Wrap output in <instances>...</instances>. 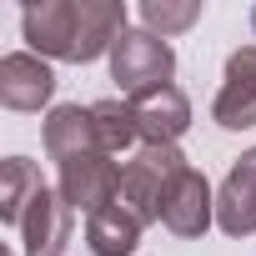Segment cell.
Listing matches in <instances>:
<instances>
[{
	"instance_id": "obj_4",
	"label": "cell",
	"mask_w": 256,
	"mask_h": 256,
	"mask_svg": "<svg viewBox=\"0 0 256 256\" xmlns=\"http://www.w3.org/2000/svg\"><path fill=\"white\" fill-rule=\"evenodd\" d=\"M56 191L66 196L70 211L96 216L100 206H110V201L120 196V166H116L106 151H86V156H76V161L60 166V186H56Z\"/></svg>"
},
{
	"instance_id": "obj_17",
	"label": "cell",
	"mask_w": 256,
	"mask_h": 256,
	"mask_svg": "<svg viewBox=\"0 0 256 256\" xmlns=\"http://www.w3.org/2000/svg\"><path fill=\"white\" fill-rule=\"evenodd\" d=\"M6 256H16V251H6Z\"/></svg>"
},
{
	"instance_id": "obj_2",
	"label": "cell",
	"mask_w": 256,
	"mask_h": 256,
	"mask_svg": "<svg viewBox=\"0 0 256 256\" xmlns=\"http://www.w3.org/2000/svg\"><path fill=\"white\" fill-rule=\"evenodd\" d=\"M186 166H191V161H186L176 146H141L131 161L120 166V206L136 211L141 226H146V221H161L166 191L176 186V176H181Z\"/></svg>"
},
{
	"instance_id": "obj_11",
	"label": "cell",
	"mask_w": 256,
	"mask_h": 256,
	"mask_svg": "<svg viewBox=\"0 0 256 256\" xmlns=\"http://www.w3.org/2000/svg\"><path fill=\"white\" fill-rule=\"evenodd\" d=\"M86 151H100L96 141V120H90V106H56L46 116V156L56 166L86 156Z\"/></svg>"
},
{
	"instance_id": "obj_8",
	"label": "cell",
	"mask_w": 256,
	"mask_h": 256,
	"mask_svg": "<svg viewBox=\"0 0 256 256\" xmlns=\"http://www.w3.org/2000/svg\"><path fill=\"white\" fill-rule=\"evenodd\" d=\"M216 226L226 236H251L256 231V146L226 171L216 191Z\"/></svg>"
},
{
	"instance_id": "obj_7",
	"label": "cell",
	"mask_w": 256,
	"mask_h": 256,
	"mask_svg": "<svg viewBox=\"0 0 256 256\" xmlns=\"http://www.w3.org/2000/svg\"><path fill=\"white\" fill-rule=\"evenodd\" d=\"M136 106V131L146 146H176L191 126V100L176 90V86H161V90H146L131 100Z\"/></svg>"
},
{
	"instance_id": "obj_14",
	"label": "cell",
	"mask_w": 256,
	"mask_h": 256,
	"mask_svg": "<svg viewBox=\"0 0 256 256\" xmlns=\"http://www.w3.org/2000/svg\"><path fill=\"white\" fill-rule=\"evenodd\" d=\"M90 120H96V141L106 156H120V151H131L141 141L136 131V106L131 100H96L90 106Z\"/></svg>"
},
{
	"instance_id": "obj_9",
	"label": "cell",
	"mask_w": 256,
	"mask_h": 256,
	"mask_svg": "<svg viewBox=\"0 0 256 256\" xmlns=\"http://www.w3.org/2000/svg\"><path fill=\"white\" fill-rule=\"evenodd\" d=\"M56 90V70L30 56V50H16L0 60V100H6L10 110H40Z\"/></svg>"
},
{
	"instance_id": "obj_6",
	"label": "cell",
	"mask_w": 256,
	"mask_h": 256,
	"mask_svg": "<svg viewBox=\"0 0 256 256\" xmlns=\"http://www.w3.org/2000/svg\"><path fill=\"white\" fill-rule=\"evenodd\" d=\"M161 221H166V231H176V236H206V226L216 221V196H211V186H206V176H201L196 166H186V171L176 176V186L166 191Z\"/></svg>"
},
{
	"instance_id": "obj_3",
	"label": "cell",
	"mask_w": 256,
	"mask_h": 256,
	"mask_svg": "<svg viewBox=\"0 0 256 256\" xmlns=\"http://www.w3.org/2000/svg\"><path fill=\"white\" fill-rule=\"evenodd\" d=\"M171 70H176V50L161 36H151V30H126L110 46V80L131 100L146 96V90L171 86Z\"/></svg>"
},
{
	"instance_id": "obj_10",
	"label": "cell",
	"mask_w": 256,
	"mask_h": 256,
	"mask_svg": "<svg viewBox=\"0 0 256 256\" xmlns=\"http://www.w3.org/2000/svg\"><path fill=\"white\" fill-rule=\"evenodd\" d=\"M66 241H70V206L60 191L46 186L20 221V246H26V256H60Z\"/></svg>"
},
{
	"instance_id": "obj_12",
	"label": "cell",
	"mask_w": 256,
	"mask_h": 256,
	"mask_svg": "<svg viewBox=\"0 0 256 256\" xmlns=\"http://www.w3.org/2000/svg\"><path fill=\"white\" fill-rule=\"evenodd\" d=\"M86 246L90 256H131L141 246V216L126 211L120 201L100 206L96 216H86Z\"/></svg>"
},
{
	"instance_id": "obj_13",
	"label": "cell",
	"mask_w": 256,
	"mask_h": 256,
	"mask_svg": "<svg viewBox=\"0 0 256 256\" xmlns=\"http://www.w3.org/2000/svg\"><path fill=\"white\" fill-rule=\"evenodd\" d=\"M40 191H46V181H40V171L26 156L0 161V221H6V226H20L26 211H30V201Z\"/></svg>"
},
{
	"instance_id": "obj_15",
	"label": "cell",
	"mask_w": 256,
	"mask_h": 256,
	"mask_svg": "<svg viewBox=\"0 0 256 256\" xmlns=\"http://www.w3.org/2000/svg\"><path fill=\"white\" fill-rule=\"evenodd\" d=\"M141 20H146L151 36L161 30V40H166V36L196 26V20H201V6H196V0H186V6H171V0H146V6H141Z\"/></svg>"
},
{
	"instance_id": "obj_5",
	"label": "cell",
	"mask_w": 256,
	"mask_h": 256,
	"mask_svg": "<svg viewBox=\"0 0 256 256\" xmlns=\"http://www.w3.org/2000/svg\"><path fill=\"white\" fill-rule=\"evenodd\" d=\"M211 116H216V126H226V131L256 126V46H241V50L226 56V80L216 90Z\"/></svg>"
},
{
	"instance_id": "obj_1",
	"label": "cell",
	"mask_w": 256,
	"mask_h": 256,
	"mask_svg": "<svg viewBox=\"0 0 256 256\" xmlns=\"http://www.w3.org/2000/svg\"><path fill=\"white\" fill-rule=\"evenodd\" d=\"M20 30L36 56L86 66L96 56H110V46L126 36V6L120 0H40L20 10Z\"/></svg>"
},
{
	"instance_id": "obj_16",
	"label": "cell",
	"mask_w": 256,
	"mask_h": 256,
	"mask_svg": "<svg viewBox=\"0 0 256 256\" xmlns=\"http://www.w3.org/2000/svg\"><path fill=\"white\" fill-rule=\"evenodd\" d=\"M251 26H256V6H251Z\"/></svg>"
}]
</instances>
